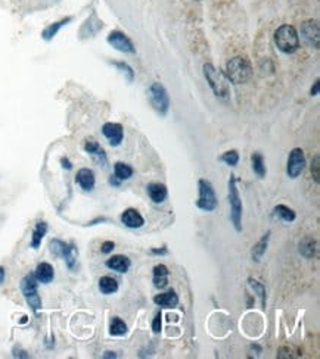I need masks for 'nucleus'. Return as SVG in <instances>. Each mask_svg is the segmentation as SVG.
I'll return each mask as SVG.
<instances>
[{
    "mask_svg": "<svg viewBox=\"0 0 320 359\" xmlns=\"http://www.w3.org/2000/svg\"><path fill=\"white\" fill-rule=\"evenodd\" d=\"M204 75L207 78L211 90L214 91V95L221 100H227L230 99V81L226 77L224 72H221L220 69H217L212 64H205L204 65Z\"/></svg>",
    "mask_w": 320,
    "mask_h": 359,
    "instance_id": "nucleus-1",
    "label": "nucleus"
},
{
    "mask_svg": "<svg viewBox=\"0 0 320 359\" xmlns=\"http://www.w3.org/2000/svg\"><path fill=\"white\" fill-rule=\"evenodd\" d=\"M226 71H227L226 77L229 78V81H232L235 84H243L253 75V68H251L250 61L242 56L232 58L226 65Z\"/></svg>",
    "mask_w": 320,
    "mask_h": 359,
    "instance_id": "nucleus-2",
    "label": "nucleus"
},
{
    "mask_svg": "<svg viewBox=\"0 0 320 359\" xmlns=\"http://www.w3.org/2000/svg\"><path fill=\"white\" fill-rule=\"evenodd\" d=\"M275 43L283 53H294L299 47V37L292 25H282L275 33Z\"/></svg>",
    "mask_w": 320,
    "mask_h": 359,
    "instance_id": "nucleus-3",
    "label": "nucleus"
},
{
    "mask_svg": "<svg viewBox=\"0 0 320 359\" xmlns=\"http://www.w3.org/2000/svg\"><path fill=\"white\" fill-rule=\"evenodd\" d=\"M229 203H230V219L236 231L242 230V200L239 196V190L236 185L235 175L229 178Z\"/></svg>",
    "mask_w": 320,
    "mask_h": 359,
    "instance_id": "nucleus-4",
    "label": "nucleus"
},
{
    "mask_svg": "<svg viewBox=\"0 0 320 359\" xmlns=\"http://www.w3.org/2000/svg\"><path fill=\"white\" fill-rule=\"evenodd\" d=\"M49 249L58 258H64L66 267L69 270H73L76 267L78 256V251L77 248H76V244L65 243V241H62V240L59 239H52L50 243H49Z\"/></svg>",
    "mask_w": 320,
    "mask_h": 359,
    "instance_id": "nucleus-5",
    "label": "nucleus"
},
{
    "mask_svg": "<svg viewBox=\"0 0 320 359\" xmlns=\"http://www.w3.org/2000/svg\"><path fill=\"white\" fill-rule=\"evenodd\" d=\"M21 292L27 300L28 306L33 309L34 312H37L42 308V299L39 296V290H37V280L34 272L27 274L21 280Z\"/></svg>",
    "mask_w": 320,
    "mask_h": 359,
    "instance_id": "nucleus-6",
    "label": "nucleus"
},
{
    "mask_svg": "<svg viewBox=\"0 0 320 359\" xmlns=\"http://www.w3.org/2000/svg\"><path fill=\"white\" fill-rule=\"evenodd\" d=\"M198 187L199 197L198 200H197V206H198L201 211H207V212H211V211L217 209V206H219V200H217L214 187H212V184H211L210 181L201 178L198 183Z\"/></svg>",
    "mask_w": 320,
    "mask_h": 359,
    "instance_id": "nucleus-7",
    "label": "nucleus"
},
{
    "mask_svg": "<svg viewBox=\"0 0 320 359\" xmlns=\"http://www.w3.org/2000/svg\"><path fill=\"white\" fill-rule=\"evenodd\" d=\"M148 99L149 103L152 105V108L159 114V115H166L170 109V98L167 95L166 87L161 83H154L149 90H148Z\"/></svg>",
    "mask_w": 320,
    "mask_h": 359,
    "instance_id": "nucleus-8",
    "label": "nucleus"
},
{
    "mask_svg": "<svg viewBox=\"0 0 320 359\" xmlns=\"http://www.w3.org/2000/svg\"><path fill=\"white\" fill-rule=\"evenodd\" d=\"M304 168H306V155H304V150L299 149V147L292 149L291 153H289V158H288V175L291 178H297L304 171Z\"/></svg>",
    "mask_w": 320,
    "mask_h": 359,
    "instance_id": "nucleus-9",
    "label": "nucleus"
},
{
    "mask_svg": "<svg viewBox=\"0 0 320 359\" xmlns=\"http://www.w3.org/2000/svg\"><path fill=\"white\" fill-rule=\"evenodd\" d=\"M301 35L304 42L311 47H319V22L314 20H309L301 24Z\"/></svg>",
    "mask_w": 320,
    "mask_h": 359,
    "instance_id": "nucleus-10",
    "label": "nucleus"
},
{
    "mask_svg": "<svg viewBox=\"0 0 320 359\" xmlns=\"http://www.w3.org/2000/svg\"><path fill=\"white\" fill-rule=\"evenodd\" d=\"M106 40L112 47H115L117 50H120L122 53H134L136 52L132 40L121 31H112V33H110Z\"/></svg>",
    "mask_w": 320,
    "mask_h": 359,
    "instance_id": "nucleus-11",
    "label": "nucleus"
},
{
    "mask_svg": "<svg viewBox=\"0 0 320 359\" xmlns=\"http://www.w3.org/2000/svg\"><path fill=\"white\" fill-rule=\"evenodd\" d=\"M102 133H103V136L108 139L111 146H118V144H121L122 137H124V131H122V127L120 124H117V122H106V124L102 127Z\"/></svg>",
    "mask_w": 320,
    "mask_h": 359,
    "instance_id": "nucleus-12",
    "label": "nucleus"
},
{
    "mask_svg": "<svg viewBox=\"0 0 320 359\" xmlns=\"http://www.w3.org/2000/svg\"><path fill=\"white\" fill-rule=\"evenodd\" d=\"M121 222L129 229H140L144 227L145 219L136 209L129 207L121 214Z\"/></svg>",
    "mask_w": 320,
    "mask_h": 359,
    "instance_id": "nucleus-13",
    "label": "nucleus"
},
{
    "mask_svg": "<svg viewBox=\"0 0 320 359\" xmlns=\"http://www.w3.org/2000/svg\"><path fill=\"white\" fill-rule=\"evenodd\" d=\"M76 183L86 192L93 190V187H95V174H93V171L88 169V168H81L76 175Z\"/></svg>",
    "mask_w": 320,
    "mask_h": 359,
    "instance_id": "nucleus-14",
    "label": "nucleus"
},
{
    "mask_svg": "<svg viewBox=\"0 0 320 359\" xmlns=\"http://www.w3.org/2000/svg\"><path fill=\"white\" fill-rule=\"evenodd\" d=\"M34 275H35V280L39 283L47 284L50 283L55 277V271H54V267L47 262H42L37 265L35 271H34Z\"/></svg>",
    "mask_w": 320,
    "mask_h": 359,
    "instance_id": "nucleus-15",
    "label": "nucleus"
},
{
    "mask_svg": "<svg viewBox=\"0 0 320 359\" xmlns=\"http://www.w3.org/2000/svg\"><path fill=\"white\" fill-rule=\"evenodd\" d=\"M154 304L161 308H176L179 305V296L174 290H168L166 293L156 294L154 297Z\"/></svg>",
    "mask_w": 320,
    "mask_h": 359,
    "instance_id": "nucleus-16",
    "label": "nucleus"
},
{
    "mask_svg": "<svg viewBox=\"0 0 320 359\" xmlns=\"http://www.w3.org/2000/svg\"><path fill=\"white\" fill-rule=\"evenodd\" d=\"M106 267L112 271L124 274V272L129 271V268H130V259L127 256H124V255H115V256H112L106 261Z\"/></svg>",
    "mask_w": 320,
    "mask_h": 359,
    "instance_id": "nucleus-17",
    "label": "nucleus"
},
{
    "mask_svg": "<svg viewBox=\"0 0 320 359\" xmlns=\"http://www.w3.org/2000/svg\"><path fill=\"white\" fill-rule=\"evenodd\" d=\"M148 190V196L151 197V200L154 203H163L167 199V187L159 183H151L146 187Z\"/></svg>",
    "mask_w": 320,
    "mask_h": 359,
    "instance_id": "nucleus-18",
    "label": "nucleus"
},
{
    "mask_svg": "<svg viewBox=\"0 0 320 359\" xmlns=\"http://www.w3.org/2000/svg\"><path fill=\"white\" fill-rule=\"evenodd\" d=\"M84 149H86V152L90 153V155L96 159V162H99L100 165L105 166V163H106V155H105V150L99 146V143L93 142V140H88V142H86V144H84Z\"/></svg>",
    "mask_w": 320,
    "mask_h": 359,
    "instance_id": "nucleus-19",
    "label": "nucleus"
},
{
    "mask_svg": "<svg viewBox=\"0 0 320 359\" xmlns=\"http://www.w3.org/2000/svg\"><path fill=\"white\" fill-rule=\"evenodd\" d=\"M269 239H270V231H267L264 236L261 239L258 240L253 248V252H251V256L255 262L261 261V258L264 256L265 251H267V246H269Z\"/></svg>",
    "mask_w": 320,
    "mask_h": 359,
    "instance_id": "nucleus-20",
    "label": "nucleus"
},
{
    "mask_svg": "<svg viewBox=\"0 0 320 359\" xmlns=\"http://www.w3.org/2000/svg\"><path fill=\"white\" fill-rule=\"evenodd\" d=\"M299 253L304 256V258H313L317 255V241L311 237H306V239L301 240L299 243Z\"/></svg>",
    "mask_w": 320,
    "mask_h": 359,
    "instance_id": "nucleus-21",
    "label": "nucleus"
},
{
    "mask_svg": "<svg viewBox=\"0 0 320 359\" xmlns=\"http://www.w3.org/2000/svg\"><path fill=\"white\" fill-rule=\"evenodd\" d=\"M168 284V268L159 263L154 268V286L156 289H164Z\"/></svg>",
    "mask_w": 320,
    "mask_h": 359,
    "instance_id": "nucleus-22",
    "label": "nucleus"
},
{
    "mask_svg": "<svg viewBox=\"0 0 320 359\" xmlns=\"http://www.w3.org/2000/svg\"><path fill=\"white\" fill-rule=\"evenodd\" d=\"M46 233H47V224L44 221H39L35 224V227H34L33 236H31V248L33 249H39L40 248L42 240L46 236Z\"/></svg>",
    "mask_w": 320,
    "mask_h": 359,
    "instance_id": "nucleus-23",
    "label": "nucleus"
},
{
    "mask_svg": "<svg viewBox=\"0 0 320 359\" xmlns=\"http://www.w3.org/2000/svg\"><path fill=\"white\" fill-rule=\"evenodd\" d=\"M71 21V18L69 16H66V18H64V20H61V21L58 22H54V24H50L49 27H46L43 30V33H42V37H43L46 42H49V40H52L54 37H55L56 34H58V31L64 27V25H66L68 22Z\"/></svg>",
    "mask_w": 320,
    "mask_h": 359,
    "instance_id": "nucleus-24",
    "label": "nucleus"
},
{
    "mask_svg": "<svg viewBox=\"0 0 320 359\" xmlns=\"http://www.w3.org/2000/svg\"><path fill=\"white\" fill-rule=\"evenodd\" d=\"M273 215L276 218H279V219H282L283 222H292V221H295V218H297L295 212H294L291 207L285 206V205H277V206H275V209H273Z\"/></svg>",
    "mask_w": 320,
    "mask_h": 359,
    "instance_id": "nucleus-25",
    "label": "nucleus"
},
{
    "mask_svg": "<svg viewBox=\"0 0 320 359\" xmlns=\"http://www.w3.org/2000/svg\"><path fill=\"white\" fill-rule=\"evenodd\" d=\"M99 290L103 294H112L118 290V283L115 278H112L110 275H105L99 280Z\"/></svg>",
    "mask_w": 320,
    "mask_h": 359,
    "instance_id": "nucleus-26",
    "label": "nucleus"
},
{
    "mask_svg": "<svg viewBox=\"0 0 320 359\" xmlns=\"http://www.w3.org/2000/svg\"><path fill=\"white\" fill-rule=\"evenodd\" d=\"M114 175H115L118 180H121V181L129 180L133 175V168L130 165H127V163L117 162L114 165Z\"/></svg>",
    "mask_w": 320,
    "mask_h": 359,
    "instance_id": "nucleus-27",
    "label": "nucleus"
},
{
    "mask_svg": "<svg viewBox=\"0 0 320 359\" xmlns=\"http://www.w3.org/2000/svg\"><path fill=\"white\" fill-rule=\"evenodd\" d=\"M127 333V326H126V323L122 321L121 318H118V316H114L112 319H111V324H110V334L111 336H124Z\"/></svg>",
    "mask_w": 320,
    "mask_h": 359,
    "instance_id": "nucleus-28",
    "label": "nucleus"
},
{
    "mask_svg": "<svg viewBox=\"0 0 320 359\" xmlns=\"http://www.w3.org/2000/svg\"><path fill=\"white\" fill-rule=\"evenodd\" d=\"M253 169L254 173L260 178H263L265 175V165H264V159L260 153H254L253 155Z\"/></svg>",
    "mask_w": 320,
    "mask_h": 359,
    "instance_id": "nucleus-29",
    "label": "nucleus"
},
{
    "mask_svg": "<svg viewBox=\"0 0 320 359\" xmlns=\"http://www.w3.org/2000/svg\"><path fill=\"white\" fill-rule=\"evenodd\" d=\"M248 283H250V286L254 289V292L257 293V296L260 297V300H261V306H263V308H265V289H264V286L260 283V281L254 280V278H250V280H248Z\"/></svg>",
    "mask_w": 320,
    "mask_h": 359,
    "instance_id": "nucleus-30",
    "label": "nucleus"
},
{
    "mask_svg": "<svg viewBox=\"0 0 320 359\" xmlns=\"http://www.w3.org/2000/svg\"><path fill=\"white\" fill-rule=\"evenodd\" d=\"M220 159L224 163H227L230 166H235V165H238V162H239V155H238L236 150H229V152L223 153V156H221Z\"/></svg>",
    "mask_w": 320,
    "mask_h": 359,
    "instance_id": "nucleus-31",
    "label": "nucleus"
},
{
    "mask_svg": "<svg viewBox=\"0 0 320 359\" xmlns=\"http://www.w3.org/2000/svg\"><path fill=\"white\" fill-rule=\"evenodd\" d=\"M112 65L117 66L122 74H126V75H127V80L132 83L133 78H134V71H133L132 66L129 65V64H126V62H112Z\"/></svg>",
    "mask_w": 320,
    "mask_h": 359,
    "instance_id": "nucleus-32",
    "label": "nucleus"
},
{
    "mask_svg": "<svg viewBox=\"0 0 320 359\" xmlns=\"http://www.w3.org/2000/svg\"><path fill=\"white\" fill-rule=\"evenodd\" d=\"M320 156L319 155H316L314 156V159H313V163H311V174H313V177H314V180H316V183H319L320 181Z\"/></svg>",
    "mask_w": 320,
    "mask_h": 359,
    "instance_id": "nucleus-33",
    "label": "nucleus"
},
{
    "mask_svg": "<svg viewBox=\"0 0 320 359\" xmlns=\"http://www.w3.org/2000/svg\"><path fill=\"white\" fill-rule=\"evenodd\" d=\"M152 330H154L155 334L161 333V312H156L154 318V323H152Z\"/></svg>",
    "mask_w": 320,
    "mask_h": 359,
    "instance_id": "nucleus-34",
    "label": "nucleus"
},
{
    "mask_svg": "<svg viewBox=\"0 0 320 359\" xmlns=\"http://www.w3.org/2000/svg\"><path fill=\"white\" fill-rule=\"evenodd\" d=\"M114 248H115L114 241H105V243L102 244V248H100V252H102V253H110V252L114 251Z\"/></svg>",
    "mask_w": 320,
    "mask_h": 359,
    "instance_id": "nucleus-35",
    "label": "nucleus"
},
{
    "mask_svg": "<svg viewBox=\"0 0 320 359\" xmlns=\"http://www.w3.org/2000/svg\"><path fill=\"white\" fill-rule=\"evenodd\" d=\"M13 356H15V358H28L27 352L20 350V349H13Z\"/></svg>",
    "mask_w": 320,
    "mask_h": 359,
    "instance_id": "nucleus-36",
    "label": "nucleus"
},
{
    "mask_svg": "<svg viewBox=\"0 0 320 359\" xmlns=\"http://www.w3.org/2000/svg\"><path fill=\"white\" fill-rule=\"evenodd\" d=\"M319 86H320L319 80H316L314 86L311 87V91H310V93H311V96H317V95H319Z\"/></svg>",
    "mask_w": 320,
    "mask_h": 359,
    "instance_id": "nucleus-37",
    "label": "nucleus"
},
{
    "mask_svg": "<svg viewBox=\"0 0 320 359\" xmlns=\"http://www.w3.org/2000/svg\"><path fill=\"white\" fill-rule=\"evenodd\" d=\"M61 163H62V166H64L65 169H71V168H73V165L68 161V158H61Z\"/></svg>",
    "mask_w": 320,
    "mask_h": 359,
    "instance_id": "nucleus-38",
    "label": "nucleus"
},
{
    "mask_svg": "<svg viewBox=\"0 0 320 359\" xmlns=\"http://www.w3.org/2000/svg\"><path fill=\"white\" fill-rule=\"evenodd\" d=\"M110 184H112V185H115V187H118V185L121 184V180H118L115 175H112L110 178Z\"/></svg>",
    "mask_w": 320,
    "mask_h": 359,
    "instance_id": "nucleus-39",
    "label": "nucleus"
},
{
    "mask_svg": "<svg viewBox=\"0 0 320 359\" xmlns=\"http://www.w3.org/2000/svg\"><path fill=\"white\" fill-rule=\"evenodd\" d=\"M5 275H6V271H5V268H3V267H0V284L5 281Z\"/></svg>",
    "mask_w": 320,
    "mask_h": 359,
    "instance_id": "nucleus-40",
    "label": "nucleus"
},
{
    "mask_svg": "<svg viewBox=\"0 0 320 359\" xmlns=\"http://www.w3.org/2000/svg\"><path fill=\"white\" fill-rule=\"evenodd\" d=\"M151 252H152L154 255H166L167 249H152Z\"/></svg>",
    "mask_w": 320,
    "mask_h": 359,
    "instance_id": "nucleus-41",
    "label": "nucleus"
},
{
    "mask_svg": "<svg viewBox=\"0 0 320 359\" xmlns=\"http://www.w3.org/2000/svg\"><path fill=\"white\" fill-rule=\"evenodd\" d=\"M103 358H117V355H115L114 352H105Z\"/></svg>",
    "mask_w": 320,
    "mask_h": 359,
    "instance_id": "nucleus-42",
    "label": "nucleus"
}]
</instances>
